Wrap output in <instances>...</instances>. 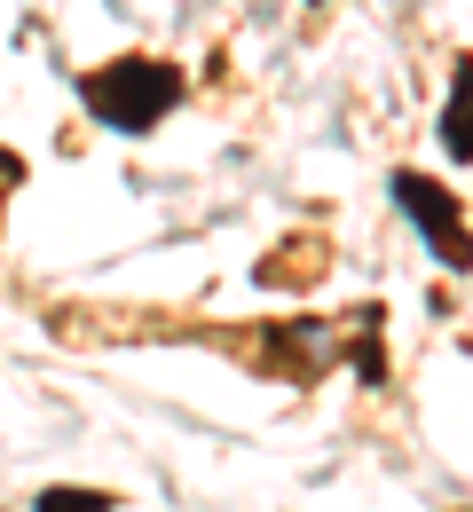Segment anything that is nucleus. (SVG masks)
Instances as JSON below:
<instances>
[{"mask_svg":"<svg viewBox=\"0 0 473 512\" xmlns=\"http://www.w3.org/2000/svg\"><path fill=\"white\" fill-rule=\"evenodd\" d=\"M40 512H111V497H103V489H48Z\"/></svg>","mask_w":473,"mask_h":512,"instance_id":"obj_4","label":"nucleus"},{"mask_svg":"<svg viewBox=\"0 0 473 512\" xmlns=\"http://www.w3.org/2000/svg\"><path fill=\"white\" fill-rule=\"evenodd\" d=\"M87 111L103 119V127H119V134H142V127H158L174 103H182V71L174 64H158V56H127V64H103V71H87Z\"/></svg>","mask_w":473,"mask_h":512,"instance_id":"obj_1","label":"nucleus"},{"mask_svg":"<svg viewBox=\"0 0 473 512\" xmlns=\"http://www.w3.org/2000/svg\"><path fill=\"white\" fill-rule=\"evenodd\" d=\"M395 205L426 229V245L450 260V268H473V237H466V221H458V197L450 190H434V182H418V174H395Z\"/></svg>","mask_w":473,"mask_h":512,"instance_id":"obj_2","label":"nucleus"},{"mask_svg":"<svg viewBox=\"0 0 473 512\" xmlns=\"http://www.w3.org/2000/svg\"><path fill=\"white\" fill-rule=\"evenodd\" d=\"M442 142L450 158H473V64H458V103L442 111Z\"/></svg>","mask_w":473,"mask_h":512,"instance_id":"obj_3","label":"nucleus"}]
</instances>
